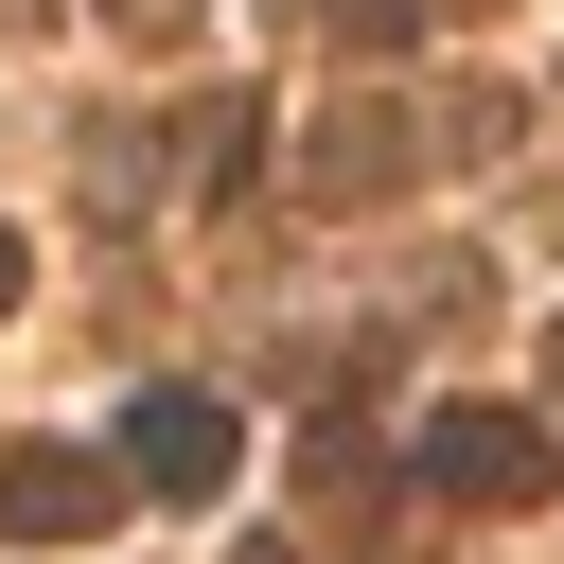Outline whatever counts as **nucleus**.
<instances>
[{
  "mask_svg": "<svg viewBox=\"0 0 564 564\" xmlns=\"http://www.w3.org/2000/svg\"><path fill=\"white\" fill-rule=\"evenodd\" d=\"M423 476H441V494H476V511H511V494H546V441H529V423H494V405H441V423H423Z\"/></svg>",
  "mask_w": 564,
  "mask_h": 564,
  "instance_id": "f257e3e1",
  "label": "nucleus"
},
{
  "mask_svg": "<svg viewBox=\"0 0 564 564\" xmlns=\"http://www.w3.org/2000/svg\"><path fill=\"white\" fill-rule=\"evenodd\" d=\"M123 476H159V494H212V476H229V405H212V388H159V405L123 423Z\"/></svg>",
  "mask_w": 564,
  "mask_h": 564,
  "instance_id": "f03ea898",
  "label": "nucleus"
},
{
  "mask_svg": "<svg viewBox=\"0 0 564 564\" xmlns=\"http://www.w3.org/2000/svg\"><path fill=\"white\" fill-rule=\"evenodd\" d=\"M0 511H18L35 546H70V529H106V476H88V458H18V476H0Z\"/></svg>",
  "mask_w": 564,
  "mask_h": 564,
  "instance_id": "7ed1b4c3",
  "label": "nucleus"
},
{
  "mask_svg": "<svg viewBox=\"0 0 564 564\" xmlns=\"http://www.w3.org/2000/svg\"><path fill=\"white\" fill-rule=\"evenodd\" d=\"M0 300H18V229H0Z\"/></svg>",
  "mask_w": 564,
  "mask_h": 564,
  "instance_id": "20e7f679",
  "label": "nucleus"
}]
</instances>
